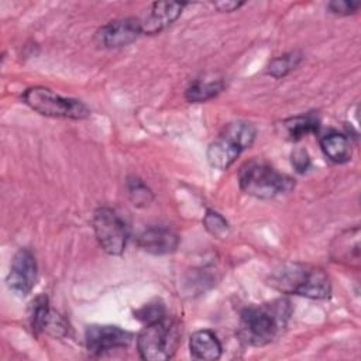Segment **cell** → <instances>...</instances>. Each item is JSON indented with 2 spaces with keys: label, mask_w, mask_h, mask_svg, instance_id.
Segmentation results:
<instances>
[{
  "label": "cell",
  "mask_w": 361,
  "mask_h": 361,
  "mask_svg": "<svg viewBox=\"0 0 361 361\" xmlns=\"http://www.w3.org/2000/svg\"><path fill=\"white\" fill-rule=\"evenodd\" d=\"M323 154L336 164H344L351 158V142L344 134L331 133L320 140Z\"/></svg>",
  "instance_id": "obj_14"
},
{
  "label": "cell",
  "mask_w": 361,
  "mask_h": 361,
  "mask_svg": "<svg viewBox=\"0 0 361 361\" xmlns=\"http://www.w3.org/2000/svg\"><path fill=\"white\" fill-rule=\"evenodd\" d=\"M302 61V54L299 51H292L285 55H281L271 61V63L267 68V73L274 78H283L288 75L292 69H295Z\"/></svg>",
  "instance_id": "obj_17"
},
{
  "label": "cell",
  "mask_w": 361,
  "mask_h": 361,
  "mask_svg": "<svg viewBox=\"0 0 361 361\" xmlns=\"http://www.w3.org/2000/svg\"><path fill=\"white\" fill-rule=\"evenodd\" d=\"M257 130L251 123H228L207 148V161L213 168L227 169L235 158L255 140Z\"/></svg>",
  "instance_id": "obj_5"
},
{
  "label": "cell",
  "mask_w": 361,
  "mask_h": 361,
  "mask_svg": "<svg viewBox=\"0 0 361 361\" xmlns=\"http://www.w3.org/2000/svg\"><path fill=\"white\" fill-rule=\"evenodd\" d=\"M283 126L289 138L296 141L310 133H316L319 130V120L313 114H303L285 120Z\"/></svg>",
  "instance_id": "obj_16"
},
{
  "label": "cell",
  "mask_w": 361,
  "mask_h": 361,
  "mask_svg": "<svg viewBox=\"0 0 361 361\" xmlns=\"http://www.w3.org/2000/svg\"><path fill=\"white\" fill-rule=\"evenodd\" d=\"M238 183L243 192L258 199L275 197L295 186L289 176L257 159L248 161L240 168Z\"/></svg>",
  "instance_id": "obj_4"
},
{
  "label": "cell",
  "mask_w": 361,
  "mask_h": 361,
  "mask_svg": "<svg viewBox=\"0 0 361 361\" xmlns=\"http://www.w3.org/2000/svg\"><path fill=\"white\" fill-rule=\"evenodd\" d=\"M292 165L296 169V172L303 173L310 166V158L305 149H296L292 154Z\"/></svg>",
  "instance_id": "obj_23"
},
{
  "label": "cell",
  "mask_w": 361,
  "mask_h": 361,
  "mask_svg": "<svg viewBox=\"0 0 361 361\" xmlns=\"http://www.w3.org/2000/svg\"><path fill=\"white\" fill-rule=\"evenodd\" d=\"M292 307L288 299L248 306L241 312L240 337L244 343L262 347L274 341L286 327Z\"/></svg>",
  "instance_id": "obj_1"
},
{
  "label": "cell",
  "mask_w": 361,
  "mask_h": 361,
  "mask_svg": "<svg viewBox=\"0 0 361 361\" xmlns=\"http://www.w3.org/2000/svg\"><path fill=\"white\" fill-rule=\"evenodd\" d=\"M186 3L157 1L151 6L149 14L142 21V34H157L168 28L182 13Z\"/></svg>",
  "instance_id": "obj_11"
},
{
  "label": "cell",
  "mask_w": 361,
  "mask_h": 361,
  "mask_svg": "<svg viewBox=\"0 0 361 361\" xmlns=\"http://www.w3.org/2000/svg\"><path fill=\"white\" fill-rule=\"evenodd\" d=\"M203 224L206 227V230L214 235V237H219V238H224L228 235V231H230V227H228V223L226 221V219L219 214L217 212H213V210H209L204 217H203Z\"/></svg>",
  "instance_id": "obj_20"
},
{
  "label": "cell",
  "mask_w": 361,
  "mask_h": 361,
  "mask_svg": "<svg viewBox=\"0 0 361 361\" xmlns=\"http://www.w3.org/2000/svg\"><path fill=\"white\" fill-rule=\"evenodd\" d=\"M244 3L243 1H216L214 7L219 11H234L238 7H241Z\"/></svg>",
  "instance_id": "obj_24"
},
{
  "label": "cell",
  "mask_w": 361,
  "mask_h": 361,
  "mask_svg": "<svg viewBox=\"0 0 361 361\" xmlns=\"http://www.w3.org/2000/svg\"><path fill=\"white\" fill-rule=\"evenodd\" d=\"M329 10L334 14H340V16H348V14H353L358 10L360 7V3H355V1H347V0H334V1H330L327 4Z\"/></svg>",
  "instance_id": "obj_22"
},
{
  "label": "cell",
  "mask_w": 361,
  "mask_h": 361,
  "mask_svg": "<svg viewBox=\"0 0 361 361\" xmlns=\"http://www.w3.org/2000/svg\"><path fill=\"white\" fill-rule=\"evenodd\" d=\"M268 283L282 293L310 299H326L331 292L327 274L319 267L302 262H285L279 265L271 272Z\"/></svg>",
  "instance_id": "obj_2"
},
{
  "label": "cell",
  "mask_w": 361,
  "mask_h": 361,
  "mask_svg": "<svg viewBox=\"0 0 361 361\" xmlns=\"http://www.w3.org/2000/svg\"><path fill=\"white\" fill-rule=\"evenodd\" d=\"M92 226L103 251L110 255L123 254L128 240V227L113 209L99 207L93 214Z\"/></svg>",
  "instance_id": "obj_7"
},
{
  "label": "cell",
  "mask_w": 361,
  "mask_h": 361,
  "mask_svg": "<svg viewBox=\"0 0 361 361\" xmlns=\"http://www.w3.org/2000/svg\"><path fill=\"white\" fill-rule=\"evenodd\" d=\"M337 251V261H347L350 262V265H354L360 262V241H358V233L353 237V240L350 241L348 245V231L343 235H340V243L337 245V248H334Z\"/></svg>",
  "instance_id": "obj_19"
},
{
  "label": "cell",
  "mask_w": 361,
  "mask_h": 361,
  "mask_svg": "<svg viewBox=\"0 0 361 361\" xmlns=\"http://www.w3.org/2000/svg\"><path fill=\"white\" fill-rule=\"evenodd\" d=\"M37 261L28 248H21L16 252L7 275V286L18 296H25L31 292L37 281Z\"/></svg>",
  "instance_id": "obj_9"
},
{
  "label": "cell",
  "mask_w": 361,
  "mask_h": 361,
  "mask_svg": "<svg viewBox=\"0 0 361 361\" xmlns=\"http://www.w3.org/2000/svg\"><path fill=\"white\" fill-rule=\"evenodd\" d=\"M189 348L195 360H203V361L219 360L223 351L219 338L210 330L195 331L190 337Z\"/></svg>",
  "instance_id": "obj_13"
},
{
  "label": "cell",
  "mask_w": 361,
  "mask_h": 361,
  "mask_svg": "<svg viewBox=\"0 0 361 361\" xmlns=\"http://www.w3.org/2000/svg\"><path fill=\"white\" fill-rule=\"evenodd\" d=\"M142 34V23L134 17H126L109 21L102 25L94 41L102 48H121L134 42Z\"/></svg>",
  "instance_id": "obj_8"
},
{
  "label": "cell",
  "mask_w": 361,
  "mask_h": 361,
  "mask_svg": "<svg viewBox=\"0 0 361 361\" xmlns=\"http://www.w3.org/2000/svg\"><path fill=\"white\" fill-rule=\"evenodd\" d=\"M21 99L34 111L48 117L82 120L90 114V110L80 100L63 97L42 86L27 89Z\"/></svg>",
  "instance_id": "obj_6"
},
{
  "label": "cell",
  "mask_w": 361,
  "mask_h": 361,
  "mask_svg": "<svg viewBox=\"0 0 361 361\" xmlns=\"http://www.w3.org/2000/svg\"><path fill=\"white\" fill-rule=\"evenodd\" d=\"M182 337L180 324L168 316L145 324L137 337V350L142 360L165 361L169 360Z\"/></svg>",
  "instance_id": "obj_3"
},
{
  "label": "cell",
  "mask_w": 361,
  "mask_h": 361,
  "mask_svg": "<svg viewBox=\"0 0 361 361\" xmlns=\"http://www.w3.org/2000/svg\"><path fill=\"white\" fill-rule=\"evenodd\" d=\"M178 234L166 227H149L138 235V245L144 251L155 255L173 252L178 248Z\"/></svg>",
  "instance_id": "obj_12"
},
{
  "label": "cell",
  "mask_w": 361,
  "mask_h": 361,
  "mask_svg": "<svg viewBox=\"0 0 361 361\" xmlns=\"http://www.w3.org/2000/svg\"><path fill=\"white\" fill-rule=\"evenodd\" d=\"M85 338L87 351L99 357L111 350L128 347L133 341V334L117 326H90Z\"/></svg>",
  "instance_id": "obj_10"
},
{
  "label": "cell",
  "mask_w": 361,
  "mask_h": 361,
  "mask_svg": "<svg viewBox=\"0 0 361 361\" xmlns=\"http://www.w3.org/2000/svg\"><path fill=\"white\" fill-rule=\"evenodd\" d=\"M166 316V310L165 306L161 300H154L149 302L147 305H144L140 310L135 312V317L140 319L144 324H149L154 323L162 317Z\"/></svg>",
  "instance_id": "obj_21"
},
{
  "label": "cell",
  "mask_w": 361,
  "mask_h": 361,
  "mask_svg": "<svg viewBox=\"0 0 361 361\" xmlns=\"http://www.w3.org/2000/svg\"><path fill=\"white\" fill-rule=\"evenodd\" d=\"M127 192H128L130 200L137 207H145L154 199L152 192L149 190V188L138 178H128L127 179Z\"/></svg>",
  "instance_id": "obj_18"
},
{
  "label": "cell",
  "mask_w": 361,
  "mask_h": 361,
  "mask_svg": "<svg viewBox=\"0 0 361 361\" xmlns=\"http://www.w3.org/2000/svg\"><path fill=\"white\" fill-rule=\"evenodd\" d=\"M223 80H197L186 89L185 97L190 103L206 102L217 96L223 90Z\"/></svg>",
  "instance_id": "obj_15"
}]
</instances>
